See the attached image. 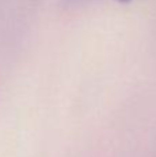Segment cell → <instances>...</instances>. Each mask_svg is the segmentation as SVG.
Wrapping results in <instances>:
<instances>
[{
  "label": "cell",
  "mask_w": 156,
  "mask_h": 157,
  "mask_svg": "<svg viewBox=\"0 0 156 157\" xmlns=\"http://www.w3.org/2000/svg\"><path fill=\"white\" fill-rule=\"evenodd\" d=\"M71 2H80V0H71Z\"/></svg>",
  "instance_id": "obj_1"
}]
</instances>
